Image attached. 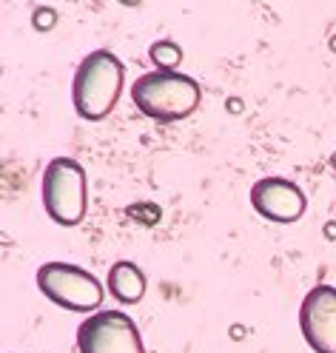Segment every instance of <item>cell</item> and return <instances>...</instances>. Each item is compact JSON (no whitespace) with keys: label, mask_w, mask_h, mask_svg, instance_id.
Masks as SVG:
<instances>
[{"label":"cell","mask_w":336,"mask_h":353,"mask_svg":"<svg viewBox=\"0 0 336 353\" xmlns=\"http://www.w3.org/2000/svg\"><path fill=\"white\" fill-rule=\"evenodd\" d=\"M251 205L268 223L288 225V223H297L305 214L308 200L302 188L297 183L285 180V176H262L251 188Z\"/></svg>","instance_id":"cell-7"},{"label":"cell","mask_w":336,"mask_h":353,"mask_svg":"<svg viewBox=\"0 0 336 353\" xmlns=\"http://www.w3.org/2000/svg\"><path fill=\"white\" fill-rule=\"evenodd\" d=\"M151 63L157 65V72H177V65L183 63V49L174 40H157L151 43Z\"/></svg>","instance_id":"cell-9"},{"label":"cell","mask_w":336,"mask_h":353,"mask_svg":"<svg viewBox=\"0 0 336 353\" xmlns=\"http://www.w3.org/2000/svg\"><path fill=\"white\" fill-rule=\"evenodd\" d=\"M299 330L313 353H336V288L317 285L299 305Z\"/></svg>","instance_id":"cell-6"},{"label":"cell","mask_w":336,"mask_h":353,"mask_svg":"<svg viewBox=\"0 0 336 353\" xmlns=\"http://www.w3.org/2000/svg\"><path fill=\"white\" fill-rule=\"evenodd\" d=\"M57 23V14L52 9H37L34 12V29H52Z\"/></svg>","instance_id":"cell-10"},{"label":"cell","mask_w":336,"mask_h":353,"mask_svg":"<svg viewBox=\"0 0 336 353\" xmlns=\"http://www.w3.org/2000/svg\"><path fill=\"white\" fill-rule=\"evenodd\" d=\"M131 100L151 120H186L203 100L199 83L183 72H146L131 83Z\"/></svg>","instance_id":"cell-2"},{"label":"cell","mask_w":336,"mask_h":353,"mask_svg":"<svg viewBox=\"0 0 336 353\" xmlns=\"http://www.w3.org/2000/svg\"><path fill=\"white\" fill-rule=\"evenodd\" d=\"M328 236H336V225H328V231H325Z\"/></svg>","instance_id":"cell-11"},{"label":"cell","mask_w":336,"mask_h":353,"mask_svg":"<svg viewBox=\"0 0 336 353\" xmlns=\"http://www.w3.org/2000/svg\"><path fill=\"white\" fill-rule=\"evenodd\" d=\"M106 285H108V294L123 305H137L146 296V274L128 259L111 265Z\"/></svg>","instance_id":"cell-8"},{"label":"cell","mask_w":336,"mask_h":353,"mask_svg":"<svg viewBox=\"0 0 336 353\" xmlns=\"http://www.w3.org/2000/svg\"><path fill=\"white\" fill-rule=\"evenodd\" d=\"M37 288L40 294L52 299L55 305L66 307V311L88 314L97 311L103 305V285L95 274H88L80 265L72 262H46L37 268Z\"/></svg>","instance_id":"cell-4"},{"label":"cell","mask_w":336,"mask_h":353,"mask_svg":"<svg viewBox=\"0 0 336 353\" xmlns=\"http://www.w3.org/2000/svg\"><path fill=\"white\" fill-rule=\"evenodd\" d=\"M80 353H146L134 319L123 311H100L77 327Z\"/></svg>","instance_id":"cell-5"},{"label":"cell","mask_w":336,"mask_h":353,"mask_svg":"<svg viewBox=\"0 0 336 353\" xmlns=\"http://www.w3.org/2000/svg\"><path fill=\"white\" fill-rule=\"evenodd\" d=\"M123 85H126V65L115 52L97 49L86 54L72 80L75 112L92 123L108 117L123 94Z\"/></svg>","instance_id":"cell-1"},{"label":"cell","mask_w":336,"mask_h":353,"mask_svg":"<svg viewBox=\"0 0 336 353\" xmlns=\"http://www.w3.org/2000/svg\"><path fill=\"white\" fill-rule=\"evenodd\" d=\"M43 208L57 225H80L86 208H88V188H86V171L72 157H55L40 183Z\"/></svg>","instance_id":"cell-3"}]
</instances>
